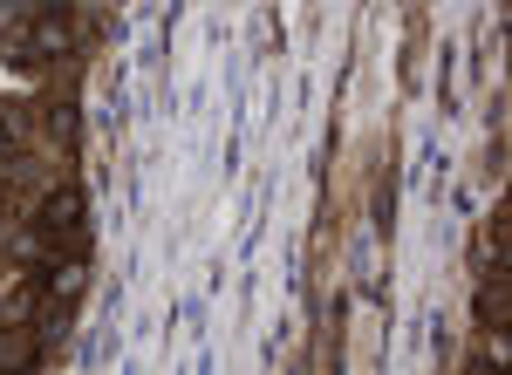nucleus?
<instances>
[{
	"label": "nucleus",
	"mask_w": 512,
	"mask_h": 375,
	"mask_svg": "<svg viewBox=\"0 0 512 375\" xmlns=\"http://www.w3.org/2000/svg\"><path fill=\"white\" fill-rule=\"evenodd\" d=\"M41 239H62L69 253H82V239H89V232H82V191L76 185H62L48 205H41Z\"/></svg>",
	"instance_id": "1"
},
{
	"label": "nucleus",
	"mask_w": 512,
	"mask_h": 375,
	"mask_svg": "<svg viewBox=\"0 0 512 375\" xmlns=\"http://www.w3.org/2000/svg\"><path fill=\"white\" fill-rule=\"evenodd\" d=\"M478 314H485V321H506V294H499V287H485V294H478Z\"/></svg>",
	"instance_id": "2"
}]
</instances>
